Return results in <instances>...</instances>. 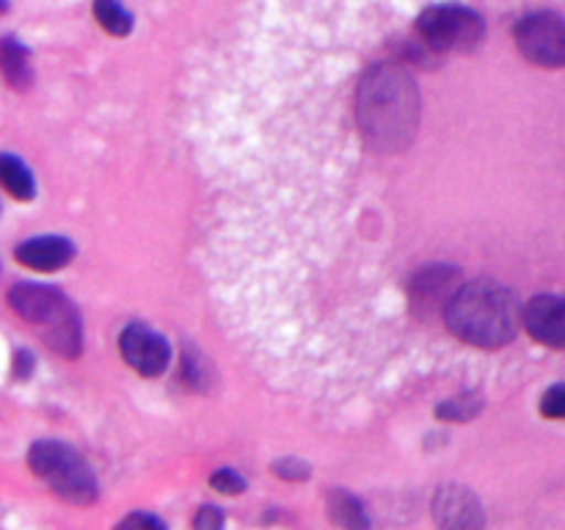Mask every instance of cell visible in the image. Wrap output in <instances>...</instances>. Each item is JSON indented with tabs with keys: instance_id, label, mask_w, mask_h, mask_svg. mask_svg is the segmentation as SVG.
<instances>
[{
	"instance_id": "obj_1",
	"label": "cell",
	"mask_w": 565,
	"mask_h": 530,
	"mask_svg": "<svg viewBox=\"0 0 565 530\" xmlns=\"http://www.w3.org/2000/svg\"><path fill=\"white\" fill-rule=\"evenodd\" d=\"M419 92L401 64H375L356 88V121L373 152L397 155L419 130Z\"/></svg>"
},
{
	"instance_id": "obj_2",
	"label": "cell",
	"mask_w": 565,
	"mask_h": 530,
	"mask_svg": "<svg viewBox=\"0 0 565 530\" xmlns=\"http://www.w3.org/2000/svg\"><path fill=\"white\" fill-rule=\"evenodd\" d=\"M524 309L516 296L494 279L463 282L445 309V324L458 340L475 348H502L513 342Z\"/></svg>"
},
{
	"instance_id": "obj_3",
	"label": "cell",
	"mask_w": 565,
	"mask_h": 530,
	"mask_svg": "<svg viewBox=\"0 0 565 530\" xmlns=\"http://www.w3.org/2000/svg\"><path fill=\"white\" fill-rule=\"evenodd\" d=\"M9 307L17 318L36 326L47 348L58 357L75 359L83 348V326L75 304L53 285L20 282L9 290Z\"/></svg>"
},
{
	"instance_id": "obj_4",
	"label": "cell",
	"mask_w": 565,
	"mask_h": 530,
	"mask_svg": "<svg viewBox=\"0 0 565 530\" xmlns=\"http://www.w3.org/2000/svg\"><path fill=\"white\" fill-rule=\"evenodd\" d=\"M28 464L33 475L42 478L61 500L88 506L97 500V475L86 458L58 439H39L28 451Z\"/></svg>"
},
{
	"instance_id": "obj_5",
	"label": "cell",
	"mask_w": 565,
	"mask_h": 530,
	"mask_svg": "<svg viewBox=\"0 0 565 530\" xmlns=\"http://www.w3.org/2000/svg\"><path fill=\"white\" fill-rule=\"evenodd\" d=\"M417 33L436 53H469L480 44L486 25L463 6H430L417 17Z\"/></svg>"
},
{
	"instance_id": "obj_6",
	"label": "cell",
	"mask_w": 565,
	"mask_h": 530,
	"mask_svg": "<svg viewBox=\"0 0 565 530\" xmlns=\"http://www.w3.org/2000/svg\"><path fill=\"white\" fill-rule=\"evenodd\" d=\"M519 53L530 64L546 66V70H563L565 66V17L552 11L524 17L516 25Z\"/></svg>"
},
{
	"instance_id": "obj_7",
	"label": "cell",
	"mask_w": 565,
	"mask_h": 530,
	"mask_svg": "<svg viewBox=\"0 0 565 530\" xmlns=\"http://www.w3.org/2000/svg\"><path fill=\"white\" fill-rule=\"evenodd\" d=\"M119 351L125 362L130 364L136 373L147 375V379H158L166 373L171 362V348L163 337L154 329L143 324L125 326L119 337Z\"/></svg>"
},
{
	"instance_id": "obj_8",
	"label": "cell",
	"mask_w": 565,
	"mask_h": 530,
	"mask_svg": "<svg viewBox=\"0 0 565 530\" xmlns=\"http://www.w3.org/2000/svg\"><path fill=\"white\" fill-rule=\"evenodd\" d=\"M434 519L439 530H483L486 511L478 495L461 484H445L434 495Z\"/></svg>"
},
{
	"instance_id": "obj_9",
	"label": "cell",
	"mask_w": 565,
	"mask_h": 530,
	"mask_svg": "<svg viewBox=\"0 0 565 530\" xmlns=\"http://www.w3.org/2000/svg\"><path fill=\"white\" fill-rule=\"evenodd\" d=\"M461 271L456 265H428L419 271L412 279V301L417 312H428V309H441L445 312L450 298L456 296L461 287Z\"/></svg>"
},
{
	"instance_id": "obj_10",
	"label": "cell",
	"mask_w": 565,
	"mask_h": 530,
	"mask_svg": "<svg viewBox=\"0 0 565 530\" xmlns=\"http://www.w3.org/2000/svg\"><path fill=\"white\" fill-rule=\"evenodd\" d=\"M524 329L530 337L550 348H565V298L563 296H535L533 301L524 307L522 315Z\"/></svg>"
},
{
	"instance_id": "obj_11",
	"label": "cell",
	"mask_w": 565,
	"mask_h": 530,
	"mask_svg": "<svg viewBox=\"0 0 565 530\" xmlns=\"http://www.w3.org/2000/svg\"><path fill=\"white\" fill-rule=\"evenodd\" d=\"M17 263H22L31 271H42V274H50V271H58L75 257V246H72L70 237L61 235H39L28 237L20 246L14 248Z\"/></svg>"
},
{
	"instance_id": "obj_12",
	"label": "cell",
	"mask_w": 565,
	"mask_h": 530,
	"mask_svg": "<svg viewBox=\"0 0 565 530\" xmlns=\"http://www.w3.org/2000/svg\"><path fill=\"white\" fill-rule=\"evenodd\" d=\"M329 517L342 530H370V517L362 500L345 489H334L329 495Z\"/></svg>"
},
{
	"instance_id": "obj_13",
	"label": "cell",
	"mask_w": 565,
	"mask_h": 530,
	"mask_svg": "<svg viewBox=\"0 0 565 530\" xmlns=\"http://www.w3.org/2000/svg\"><path fill=\"white\" fill-rule=\"evenodd\" d=\"M0 53H3V75L9 81V86H14L17 92H25L33 83V70L31 59H28V50L22 47L17 39L6 36L0 44Z\"/></svg>"
},
{
	"instance_id": "obj_14",
	"label": "cell",
	"mask_w": 565,
	"mask_h": 530,
	"mask_svg": "<svg viewBox=\"0 0 565 530\" xmlns=\"http://www.w3.org/2000/svg\"><path fill=\"white\" fill-rule=\"evenodd\" d=\"M0 182L20 202H31L33 193H36V182H33L31 169L22 160H17L14 155H3L0 158Z\"/></svg>"
},
{
	"instance_id": "obj_15",
	"label": "cell",
	"mask_w": 565,
	"mask_h": 530,
	"mask_svg": "<svg viewBox=\"0 0 565 530\" xmlns=\"http://www.w3.org/2000/svg\"><path fill=\"white\" fill-rule=\"evenodd\" d=\"M94 17L114 36H127L132 31V14L119 0H94Z\"/></svg>"
},
{
	"instance_id": "obj_16",
	"label": "cell",
	"mask_w": 565,
	"mask_h": 530,
	"mask_svg": "<svg viewBox=\"0 0 565 530\" xmlns=\"http://www.w3.org/2000/svg\"><path fill=\"white\" fill-rule=\"evenodd\" d=\"M480 412H483V401L475 395H458L436 406V414L441 420H450V423H467V420L478 417Z\"/></svg>"
},
{
	"instance_id": "obj_17",
	"label": "cell",
	"mask_w": 565,
	"mask_h": 530,
	"mask_svg": "<svg viewBox=\"0 0 565 530\" xmlns=\"http://www.w3.org/2000/svg\"><path fill=\"white\" fill-rule=\"evenodd\" d=\"M541 414L546 420H563L565 423V384H555L541 398Z\"/></svg>"
},
{
	"instance_id": "obj_18",
	"label": "cell",
	"mask_w": 565,
	"mask_h": 530,
	"mask_svg": "<svg viewBox=\"0 0 565 530\" xmlns=\"http://www.w3.org/2000/svg\"><path fill=\"white\" fill-rule=\"evenodd\" d=\"M210 484L221 495H243L246 491V478H241L235 469H218V473H213Z\"/></svg>"
},
{
	"instance_id": "obj_19",
	"label": "cell",
	"mask_w": 565,
	"mask_h": 530,
	"mask_svg": "<svg viewBox=\"0 0 565 530\" xmlns=\"http://www.w3.org/2000/svg\"><path fill=\"white\" fill-rule=\"evenodd\" d=\"M274 473L285 480H307L312 469H309V464L298 462V458H279L274 464Z\"/></svg>"
},
{
	"instance_id": "obj_20",
	"label": "cell",
	"mask_w": 565,
	"mask_h": 530,
	"mask_svg": "<svg viewBox=\"0 0 565 530\" xmlns=\"http://www.w3.org/2000/svg\"><path fill=\"white\" fill-rule=\"evenodd\" d=\"M193 530H224V511L215 506H202L193 517Z\"/></svg>"
},
{
	"instance_id": "obj_21",
	"label": "cell",
	"mask_w": 565,
	"mask_h": 530,
	"mask_svg": "<svg viewBox=\"0 0 565 530\" xmlns=\"http://www.w3.org/2000/svg\"><path fill=\"white\" fill-rule=\"evenodd\" d=\"M116 530H166V524L160 522L158 517H152V513L136 511L130 513V517L121 519V522L116 524Z\"/></svg>"
}]
</instances>
